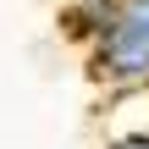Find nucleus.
I'll use <instances>...</instances> for the list:
<instances>
[{
	"mask_svg": "<svg viewBox=\"0 0 149 149\" xmlns=\"http://www.w3.org/2000/svg\"><path fill=\"white\" fill-rule=\"evenodd\" d=\"M88 72L111 88L149 83V0H127L122 17L88 44Z\"/></svg>",
	"mask_w": 149,
	"mask_h": 149,
	"instance_id": "f257e3e1",
	"label": "nucleus"
},
{
	"mask_svg": "<svg viewBox=\"0 0 149 149\" xmlns=\"http://www.w3.org/2000/svg\"><path fill=\"white\" fill-rule=\"evenodd\" d=\"M122 6L127 0H66V11H61V33L72 39V44H94L116 17H122Z\"/></svg>",
	"mask_w": 149,
	"mask_h": 149,
	"instance_id": "f03ea898",
	"label": "nucleus"
},
{
	"mask_svg": "<svg viewBox=\"0 0 149 149\" xmlns=\"http://www.w3.org/2000/svg\"><path fill=\"white\" fill-rule=\"evenodd\" d=\"M105 149H149V127H138V133H122V138H111Z\"/></svg>",
	"mask_w": 149,
	"mask_h": 149,
	"instance_id": "7ed1b4c3",
	"label": "nucleus"
}]
</instances>
